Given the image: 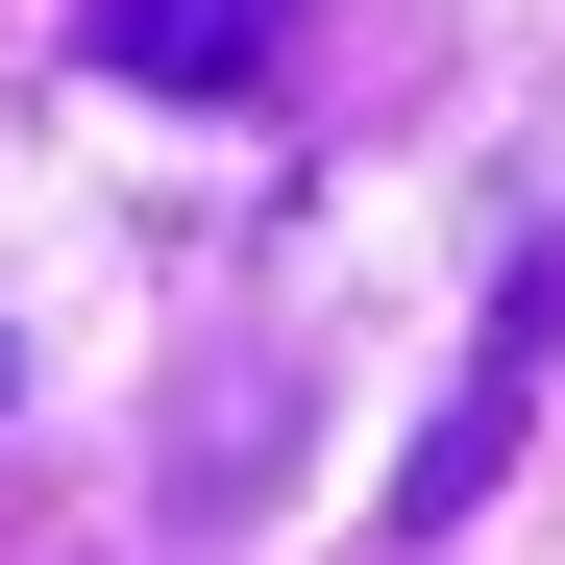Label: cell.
I'll return each instance as SVG.
<instances>
[{
	"mask_svg": "<svg viewBox=\"0 0 565 565\" xmlns=\"http://www.w3.org/2000/svg\"><path fill=\"white\" fill-rule=\"evenodd\" d=\"M541 394H565V246L492 270L467 369L418 394V443H394V541H467V516H492V492H516V443H541Z\"/></svg>",
	"mask_w": 565,
	"mask_h": 565,
	"instance_id": "1",
	"label": "cell"
},
{
	"mask_svg": "<svg viewBox=\"0 0 565 565\" xmlns=\"http://www.w3.org/2000/svg\"><path fill=\"white\" fill-rule=\"evenodd\" d=\"M74 50L148 74V99H270L296 74V0H74Z\"/></svg>",
	"mask_w": 565,
	"mask_h": 565,
	"instance_id": "2",
	"label": "cell"
}]
</instances>
